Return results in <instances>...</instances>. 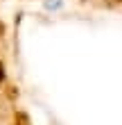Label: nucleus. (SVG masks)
<instances>
[{
  "label": "nucleus",
  "instance_id": "nucleus-3",
  "mask_svg": "<svg viewBox=\"0 0 122 125\" xmlns=\"http://www.w3.org/2000/svg\"><path fill=\"white\" fill-rule=\"evenodd\" d=\"M5 80H7V77H5V68H2V62H0V86H2Z\"/></svg>",
  "mask_w": 122,
  "mask_h": 125
},
{
  "label": "nucleus",
  "instance_id": "nucleus-1",
  "mask_svg": "<svg viewBox=\"0 0 122 125\" xmlns=\"http://www.w3.org/2000/svg\"><path fill=\"white\" fill-rule=\"evenodd\" d=\"M25 116L20 112L16 89L9 80H5L0 86V125H23Z\"/></svg>",
  "mask_w": 122,
  "mask_h": 125
},
{
  "label": "nucleus",
  "instance_id": "nucleus-4",
  "mask_svg": "<svg viewBox=\"0 0 122 125\" xmlns=\"http://www.w3.org/2000/svg\"><path fill=\"white\" fill-rule=\"evenodd\" d=\"M2 36H5V30H2V25H0V41H2Z\"/></svg>",
  "mask_w": 122,
  "mask_h": 125
},
{
  "label": "nucleus",
  "instance_id": "nucleus-5",
  "mask_svg": "<svg viewBox=\"0 0 122 125\" xmlns=\"http://www.w3.org/2000/svg\"><path fill=\"white\" fill-rule=\"evenodd\" d=\"M118 9H122V0H118Z\"/></svg>",
  "mask_w": 122,
  "mask_h": 125
},
{
  "label": "nucleus",
  "instance_id": "nucleus-2",
  "mask_svg": "<svg viewBox=\"0 0 122 125\" xmlns=\"http://www.w3.org/2000/svg\"><path fill=\"white\" fill-rule=\"evenodd\" d=\"M88 2L97 7H106V9H118V0H88Z\"/></svg>",
  "mask_w": 122,
  "mask_h": 125
}]
</instances>
